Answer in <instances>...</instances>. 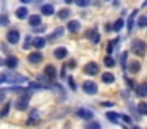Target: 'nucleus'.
Returning a JSON list of instances; mask_svg holds the SVG:
<instances>
[{
    "mask_svg": "<svg viewBox=\"0 0 147 129\" xmlns=\"http://www.w3.org/2000/svg\"><path fill=\"white\" fill-rule=\"evenodd\" d=\"M29 63H33V65H36V63H40V61H43V53L41 52H32V53H29Z\"/></svg>",
    "mask_w": 147,
    "mask_h": 129,
    "instance_id": "obj_10",
    "label": "nucleus"
},
{
    "mask_svg": "<svg viewBox=\"0 0 147 129\" xmlns=\"http://www.w3.org/2000/svg\"><path fill=\"white\" fill-rule=\"evenodd\" d=\"M27 11H29V9H27L26 6H21V8H18V9H16V17H18V19H26V17H27Z\"/></svg>",
    "mask_w": 147,
    "mask_h": 129,
    "instance_id": "obj_19",
    "label": "nucleus"
},
{
    "mask_svg": "<svg viewBox=\"0 0 147 129\" xmlns=\"http://www.w3.org/2000/svg\"><path fill=\"white\" fill-rule=\"evenodd\" d=\"M67 28L71 31V33H76V31H79V28H81V24L78 21H70L67 24Z\"/></svg>",
    "mask_w": 147,
    "mask_h": 129,
    "instance_id": "obj_13",
    "label": "nucleus"
},
{
    "mask_svg": "<svg viewBox=\"0 0 147 129\" xmlns=\"http://www.w3.org/2000/svg\"><path fill=\"white\" fill-rule=\"evenodd\" d=\"M74 3H76L78 6H81V8H84V6H89L90 5V0H73Z\"/></svg>",
    "mask_w": 147,
    "mask_h": 129,
    "instance_id": "obj_33",
    "label": "nucleus"
},
{
    "mask_svg": "<svg viewBox=\"0 0 147 129\" xmlns=\"http://www.w3.org/2000/svg\"><path fill=\"white\" fill-rule=\"evenodd\" d=\"M63 2H65V3H71L73 0H63Z\"/></svg>",
    "mask_w": 147,
    "mask_h": 129,
    "instance_id": "obj_45",
    "label": "nucleus"
},
{
    "mask_svg": "<svg viewBox=\"0 0 147 129\" xmlns=\"http://www.w3.org/2000/svg\"><path fill=\"white\" fill-rule=\"evenodd\" d=\"M40 123V113L38 110H32L30 112V116L27 118V124L29 126H36Z\"/></svg>",
    "mask_w": 147,
    "mask_h": 129,
    "instance_id": "obj_8",
    "label": "nucleus"
},
{
    "mask_svg": "<svg viewBox=\"0 0 147 129\" xmlns=\"http://www.w3.org/2000/svg\"><path fill=\"white\" fill-rule=\"evenodd\" d=\"M16 109L19 110V112H24V110H27L29 109V98L27 96H22V98H19V99H16Z\"/></svg>",
    "mask_w": 147,
    "mask_h": 129,
    "instance_id": "obj_5",
    "label": "nucleus"
},
{
    "mask_svg": "<svg viewBox=\"0 0 147 129\" xmlns=\"http://www.w3.org/2000/svg\"><path fill=\"white\" fill-rule=\"evenodd\" d=\"M0 25H2V27H7V25H10V19H8L7 14H0Z\"/></svg>",
    "mask_w": 147,
    "mask_h": 129,
    "instance_id": "obj_27",
    "label": "nucleus"
},
{
    "mask_svg": "<svg viewBox=\"0 0 147 129\" xmlns=\"http://www.w3.org/2000/svg\"><path fill=\"white\" fill-rule=\"evenodd\" d=\"M146 49H147V44L144 43L142 39H134L133 43H131V52L139 55V57H142L144 53H146Z\"/></svg>",
    "mask_w": 147,
    "mask_h": 129,
    "instance_id": "obj_1",
    "label": "nucleus"
},
{
    "mask_svg": "<svg viewBox=\"0 0 147 129\" xmlns=\"http://www.w3.org/2000/svg\"><path fill=\"white\" fill-rule=\"evenodd\" d=\"M76 115L79 116V118H82V120H92V118H93V112H92V110H89V109H84V107H81V109H78Z\"/></svg>",
    "mask_w": 147,
    "mask_h": 129,
    "instance_id": "obj_7",
    "label": "nucleus"
},
{
    "mask_svg": "<svg viewBox=\"0 0 147 129\" xmlns=\"http://www.w3.org/2000/svg\"><path fill=\"white\" fill-rule=\"evenodd\" d=\"M122 27H123V19H117V21L114 22V25H112V30H114V31H120Z\"/></svg>",
    "mask_w": 147,
    "mask_h": 129,
    "instance_id": "obj_24",
    "label": "nucleus"
},
{
    "mask_svg": "<svg viewBox=\"0 0 147 129\" xmlns=\"http://www.w3.org/2000/svg\"><path fill=\"white\" fill-rule=\"evenodd\" d=\"M63 31H65V30H63L62 27H57V28H55V30L51 33V36H49V39H55V38H60L62 35H63Z\"/></svg>",
    "mask_w": 147,
    "mask_h": 129,
    "instance_id": "obj_22",
    "label": "nucleus"
},
{
    "mask_svg": "<svg viewBox=\"0 0 147 129\" xmlns=\"http://www.w3.org/2000/svg\"><path fill=\"white\" fill-rule=\"evenodd\" d=\"M35 30L36 31H43V30H45V27H35Z\"/></svg>",
    "mask_w": 147,
    "mask_h": 129,
    "instance_id": "obj_41",
    "label": "nucleus"
},
{
    "mask_svg": "<svg viewBox=\"0 0 147 129\" xmlns=\"http://www.w3.org/2000/svg\"><path fill=\"white\" fill-rule=\"evenodd\" d=\"M21 2H22V3H30L32 0H21Z\"/></svg>",
    "mask_w": 147,
    "mask_h": 129,
    "instance_id": "obj_44",
    "label": "nucleus"
},
{
    "mask_svg": "<svg viewBox=\"0 0 147 129\" xmlns=\"http://www.w3.org/2000/svg\"><path fill=\"white\" fill-rule=\"evenodd\" d=\"M30 88H43V85L35 84V82H30Z\"/></svg>",
    "mask_w": 147,
    "mask_h": 129,
    "instance_id": "obj_38",
    "label": "nucleus"
},
{
    "mask_svg": "<svg viewBox=\"0 0 147 129\" xmlns=\"http://www.w3.org/2000/svg\"><path fill=\"white\" fill-rule=\"evenodd\" d=\"M127 55H128L127 52L122 53V65H123V68H125V61H127Z\"/></svg>",
    "mask_w": 147,
    "mask_h": 129,
    "instance_id": "obj_39",
    "label": "nucleus"
},
{
    "mask_svg": "<svg viewBox=\"0 0 147 129\" xmlns=\"http://www.w3.org/2000/svg\"><path fill=\"white\" fill-rule=\"evenodd\" d=\"M138 112L141 115H147V102H139L138 104Z\"/></svg>",
    "mask_w": 147,
    "mask_h": 129,
    "instance_id": "obj_25",
    "label": "nucleus"
},
{
    "mask_svg": "<svg viewBox=\"0 0 147 129\" xmlns=\"http://www.w3.org/2000/svg\"><path fill=\"white\" fill-rule=\"evenodd\" d=\"M90 39L93 41V44H98V41H100V35H98V33H95L92 38H90Z\"/></svg>",
    "mask_w": 147,
    "mask_h": 129,
    "instance_id": "obj_36",
    "label": "nucleus"
},
{
    "mask_svg": "<svg viewBox=\"0 0 147 129\" xmlns=\"http://www.w3.org/2000/svg\"><path fill=\"white\" fill-rule=\"evenodd\" d=\"M133 129H141V128H139V126H134V128H133Z\"/></svg>",
    "mask_w": 147,
    "mask_h": 129,
    "instance_id": "obj_46",
    "label": "nucleus"
},
{
    "mask_svg": "<svg viewBox=\"0 0 147 129\" xmlns=\"http://www.w3.org/2000/svg\"><path fill=\"white\" fill-rule=\"evenodd\" d=\"M18 63H19V60H18L16 57H13V55H10L7 60H5V65H7L10 69H14L18 66Z\"/></svg>",
    "mask_w": 147,
    "mask_h": 129,
    "instance_id": "obj_12",
    "label": "nucleus"
},
{
    "mask_svg": "<svg viewBox=\"0 0 147 129\" xmlns=\"http://www.w3.org/2000/svg\"><path fill=\"white\" fill-rule=\"evenodd\" d=\"M45 44H46L45 38H35V39H33V46H35V49H43Z\"/></svg>",
    "mask_w": 147,
    "mask_h": 129,
    "instance_id": "obj_20",
    "label": "nucleus"
},
{
    "mask_svg": "<svg viewBox=\"0 0 147 129\" xmlns=\"http://www.w3.org/2000/svg\"><path fill=\"white\" fill-rule=\"evenodd\" d=\"M29 24L32 25V27H38L40 24H41V17H40L38 14H33L29 17Z\"/></svg>",
    "mask_w": 147,
    "mask_h": 129,
    "instance_id": "obj_16",
    "label": "nucleus"
},
{
    "mask_svg": "<svg viewBox=\"0 0 147 129\" xmlns=\"http://www.w3.org/2000/svg\"><path fill=\"white\" fill-rule=\"evenodd\" d=\"M67 55H68V50L65 49V47H57V49L54 50V57L57 60H63Z\"/></svg>",
    "mask_w": 147,
    "mask_h": 129,
    "instance_id": "obj_11",
    "label": "nucleus"
},
{
    "mask_svg": "<svg viewBox=\"0 0 147 129\" xmlns=\"http://www.w3.org/2000/svg\"><path fill=\"white\" fill-rule=\"evenodd\" d=\"M10 107H11L10 102H7V104L3 106V109H2V112H0V116H2V118H5V116L10 113Z\"/></svg>",
    "mask_w": 147,
    "mask_h": 129,
    "instance_id": "obj_26",
    "label": "nucleus"
},
{
    "mask_svg": "<svg viewBox=\"0 0 147 129\" xmlns=\"http://www.w3.org/2000/svg\"><path fill=\"white\" fill-rule=\"evenodd\" d=\"M82 90L86 91L87 94H96V93H98V87H96V84H95V82H92V80L84 82V84H82Z\"/></svg>",
    "mask_w": 147,
    "mask_h": 129,
    "instance_id": "obj_2",
    "label": "nucleus"
},
{
    "mask_svg": "<svg viewBox=\"0 0 147 129\" xmlns=\"http://www.w3.org/2000/svg\"><path fill=\"white\" fill-rule=\"evenodd\" d=\"M86 129H101V124L98 121H92L89 124H86Z\"/></svg>",
    "mask_w": 147,
    "mask_h": 129,
    "instance_id": "obj_30",
    "label": "nucleus"
},
{
    "mask_svg": "<svg viewBox=\"0 0 147 129\" xmlns=\"http://www.w3.org/2000/svg\"><path fill=\"white\" fill-rule=\"evenodd\" d=\"M98 71H100V68L95 61H89L84 66V72H86L87 76H95V74H98Z\"/></svg>",
    "mask_w": 147,
    "mask_h": 129,
    "instance_id": "obj_3",
    "label": "nucleus"
},
{
    "mask_svg": "<svg viewBox=\"0 0 147 129\" xmlns=\"http://www.w3.org/2000/svg\"><path fill=\"white\" fill-rule=\"evenodd\" d=\"M101 80L105 82V84H112V82L115 80V77L111 72H105V74H101Z\"/></svg>",
    "mask_w": 147,
    "mask_h": 129,
    "instance_id": "obj_18",
    "label": "nucleus"
},
{
    "mask_svg": "<svg viewBox=\"0 0 147 129\" xmlns=\"http://www.w3.org/2000/svg\"><path fill=\"white\" fill-rule=\"evenodd\" d=\"M2 82H5V74H0V84Z\"/></svg>",
    "mask_w": 147,
    "mask_h": 129,
    "instance_id": "obj_40",
    "label": "nucleus"
},
{
    "mask_svg": "<svg viewBox=\"0 0 147 129\" xmlns=\"http://www.w3.org/2000/svg\"><path fill=\"white\" fill-rule=\"evenodd\" d=\"M136 94L139 98H146L147 96V84H141L136 87Z\"/></svg>",
    "mask_w": 147,
    "mask_h": 129,
    "instance_id": "obj_14",
    "label": "nucleus"
},
{
    "mask_svg": "<svg viewBox=\"0 0 147 129\" xmlns=\"http://www.w3.org/2000/svg\"><path fill=\"white\" fill-rule=\"evenodd\" d=\"M41 13H43V16H52L54 14V6L52 5H43Z\"/></svg>",
    "mask_w": 147,
    "mask_h": 129,
    "instance_id": "obj_17",
    "label": "nucleus"
},
{
    "mask_svg": "<svg viewBox=\"0 0 147 129\" xmlns=\"http://www.w3.org/2000/svg\"><path fill=\"white\" fill-rule=\"evenodd\" d=\"M103 106H105V107H111L112 104H111V102H103Z\"/></svg>",
    "mask_w": 147,
    "mask_h": 129,
    "instance_id": "obj_42",
    "label": "nucleus"
},
{
    "mask_svg": "<svg viewBox=\"0 0 147 129\" xmlns=\"http://www.w3.org/2000/svg\"><path fill=\"white\" fill-rule=\"evenodd\" d=\"M117 43H119L117 38H115L114 41H109V43H108V49H106V50H108V53H112V50H114V47H115V44H117Z\"/></svg>",
    "mask_w": 147,
    "mask_h": 129,
    "instance_id": "obj_29",
    "label": "nucleus"
},
{
    "mask_svg": "<svg viewBox=\"0 0 147 129\" xmlns=\"http://www.w3.org/2000/svg\"><path fill=\"white\" fill-rule=\"evenodd\" d=\"M19 38H21V33L18 30H10L7 33V41L10 44H18L19 43Z\"/></svg>",
    "mask_w": 147,
    "mask_h": 129,
    "instance_id": "obj_6",
    "label": "nucleus"
},
{
    "mask_svg": "<svg viewBox=\"0 0 147 129\" xmlns=\"http://www.w3.org/2000/svg\"><path fill=\"white\" fill-rule=\"evenodd\" d=\"M32 43H33V39H32V36L29 35V36H27V39H26V43H24V49H29V46Z\"/></svg>",
    "mask_w": 147,
    "mask_h": 129,
    "instance_id": "obj_34",
    "label": "nucleus"
},
{
    "mask_svg": "<svg viewBox=\"0 0 147 129\" xmlns=\"http://www.w3.org/2000/svg\"><path fill=\"white\" fill-rule=\"evenodd\" d=\"M55 76H57V69H55V66H52V65H48L45 68V77H48V79H55Z\"/></svg>",
    "mask_w": 147,
    "mask_h": 129,
    "instance_id": "obj_9",
    "label": "nucleus"
},
{
    "mask_svg": "<svg viewBox=\"0 0 147 129\" xmlns=\"http://www.w3.org/2000/svg\"><path fill=\"white\" fill-rule=\"evenodd\" d=\"M136 14H138V9H134V11L131 13V16L128 17V24H127L128 31H131V28H133V25H134V17H136Z\"/></svg>",
    "mask_w": 147,
    "mask_h": 129,
    "instance_id": "obj_21",
    "label": "nucleus"
},
{
    "mask_svg": "<svg viewBox=\"0 0 147 129\" xmlns=\"http://www.w3.org/2000/svg\"><path fill=\"white\" fill-rule=\"evenodd\" d=\"M138 25H139L141 28L147 27V16H141V17L138 19Z\"/></svg>",
    "mask_w": 147,
    "mask_h": 129,
    "instance_id": "obj_32",
    "label": "nucleus"
},
{
    "mask_svg": "<svg viewBox=\"0 0 147 129\" xmlns=\"http://www.w3.org/2000/svg\"><path fill=\"white\" fill-rule=\"evenodd\" d=\"M95 33H96V30H95V28H92V30H89V31L86 33V36H87V38H92V35H95Z\"/></svg>",
    "mask_w": 147,
    "mask_h": 129,
    "instance_id": "obj_37",
    "label": "nucleus"
},
{
    "mask_svg": "<svg viewBox=\"0 0 147 129\" xmlns=\"http://www.w3.org/2000/svg\"><path fill=\"white\" fill-rule=\"evenodd\" d=\"M141 69V63L139 61H131V65H130V71H131V74H136L138 71Z\"/></svg>",
    "mask_w": 147,
    "mask_h": 129,
    "instance_id": "obj_23",
    "label": "nucleus"
},
{
    "mask_svg": "<svg viewBox=\"0 0 147 129\" xmlns=\"http://www.w3.org/2000/svg\"><path fill=\"white\" fill-rule=\"evenodd\" d=\"M68 16H70V9H68V8H63V9L59 11V17H60V19H67Z\"/></svg>",
    "mask_w": 147,
    "mask_h": 129,
    "instance_id": "obj_31",
    "label": "nucleus"
},
{
    "mask_svg": "<svg viewBox=\"0 0 147 129\" xmlns=\"http://www.w3.org/2000/svg\"><path fill=\"white\" fill-rule=\"evenodd\" d=\"M106 118H108L109 121L115 123V124H119V121H120V115L115 113V112H108V113H106Z\"/></svg>",
    "mask_w": 147,
    "mask_h": 129,
    "instance_id": "obj_15",
    "label": "nucleus"
},
{
    "mask_svg": "<svg viewBox=\"0 0 147 129\" xmlns=\"http://www.w3.org/2000/svg\"><path fill=\"white\" fill-rule=\"evenodd\" d=\"M114 65H115V61H114V58H112L111 55L105 57V66H108V68H112Z\"/></svg>",
    "mask_w": 147,
    "mask_h": 129,
    "instance_id": "obj_28",
    "label": "nucleus"
},
{
    "mask_svg": "<svg viewBox=\"0 0 147 129\" xmlns=\"http://www.w3.org/2000/svg\"><path fill=\"white\" fill-rule=\"evenodd\" d=\"M5 82H10V84H22V82H27V79L24 76H18V74H5Z\"/></svg>",
    "mask_w": 147,
    "mask_h": 129,
    "instance_id": "obj_4",
    "label": "nucleus"
},
{
    "mask_svg": "<svg viewBox=\"0 0 147 129\" xmlns=\"http://www.w3.org/2000/svg\"><path fill=\"white\" fill-rule=\"evenodd\" d=\"M68 84H70V88H71V90H76V84H74L73 77H68Z\"/></svg>",
    "mask_w": 147,
    "mask_h": 129,
    "instance_id": "obj_35",
    "label": "nucleus"
},
{
    "mask_svg": "<svg viewBox=\"0 0 147 129\" xmlns=\"http://www.w3.org/2000/svg\"><path fill=\"white\" fill-rule=\"evenodd\" d=\"M3 99H5V94H2V93H0V102H2Z\"/></svg>",
    "mask_w": 147,
    "mask_h": 129,
    "instance_id": "obj_43",
    "label": "nucleus"
}]
</instances>
